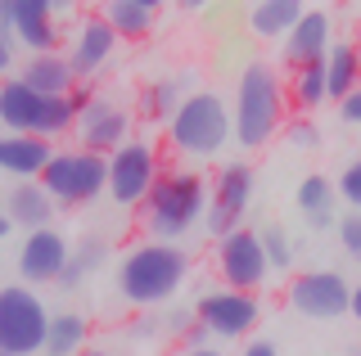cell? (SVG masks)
<instances>
[{"label":"cell","mask_w":361,"mask_h":356,"mask_svg":"<svg viewBox=\"0 0 361 356\" xmlns=\"http://www.w3.org/2000/svg\"><path fill=\"white\" fill-rule=\"evenodd\" d=\"M68 99H73V108H77V117H82V113H86V108H90V104H95V99H99V91H95V82H77V86H73V91H68Z\"/></svg>","instance_id":"cell-34"},{"label":"cell","mask_w":361,"mask_h":356,"mask_svg":"<svg viewBox=\"0 0 361 356\" xmlns=\"http://www.w3.org/2000/svg\"><path fill=\"white\" fill-rule=\"evenodd\" d=\"M348 316L361 320V284H353V307H348Z\"/></svg>","instance_id":"cell-40"},{"label":"cell","mask_w":361,"mask_h":356,"mask_svg":"<svg viewBox=\"0 0 361 356\" xmlns=\"http://www.w3.org/2000/svg\"><path fill=\"white\" fill-rule=\"evenodd\" d=\"M334 46V23L325 9H307V14L293 23V32L280 41V59L289 68H307V63H321Z\"/></svg>","instance_id":"cell-15"},{"label":"cell","mask_w":361,"mask_h":356,"mask_svg":"<svg viewBox=\"0 0 361 356\" xmlns=\"http://www.w3.org/2000/svg\"><path fill=\"white\" fill-rule=\"evenodd\" d=\"M90 348V320L82 311H54L50 333H45V356H82Z\"/></svg>","instance_id":"cell-24"},{"label":"cell","mask_w":361,"mask_h":356,"mask_svg":"<svg viewBox=\"0 0 361 356\" xmlns=\"http://www.w3.org/2000/svg\"><path fill=\"white\" fill-rule=\"evenodd\" d=\"M9 230H14V217H9L5 203H0V239H9Z\"/></svg>","instance_id":"cell-39"},{"label":"cell","mask_w":361,"mask_h":356,"mask_svg":"<svg viewBox=\"0 0 361 356\" xmlns=\"http://www.w3.org/2000/svg\"><path fill=\"white\" fill-rule=\"evenodd\" d=\"M68 258H73V248H68V239L54 226L27 230V235H23V248H18V275H23V284H59Z\"/></svg>","instance_id":"cell-13"},{"label":"cell","mask_w":361,"mask_h":356,"mask_svg":"<svg viewBox=\"0 0 361 356\" xmlns=\"http://www.w3.org/2000/svg\"><path fill=\"white\" fill-rule=\"evenodd\" d=\"M50 5H54V14H73L77 0H50Z\"/></svg>","instance_id":"cell-41"},{"label":"cell","mask_w":361,"mask_h":356,"mask_svg":"<svg viewBox=\"0 0 361 356\" xmlns=\"http://www.w3.org/2000/svg\"><path fill=\"white\" fill-rule=\"evenodd\" d=\"M185 95H195V72H180V77H158L140 91V113L145 122H172L176 108L185 104Z\"/></svg>","instance_id":"cell-22"},{"label":"cell","mask_w":361,"mask_h":356,"mask_svg":"<svg viewBox=\"0 0 361 356\" xmlns=\"http://www.w3.org/2000/svg\"><path fill=\"white\" fill-rule=\"evenodd\" d=\"M14 41L27 54L59 50V14H54L50 0H18L14 5Z\"/></svg>","instance_id":"cell-16"},{"label":"cell","mask_w":361,"mask_h":356,"mask_svg":"<svg viewBox=\"0 0 361 356\" xmlns=\"http://www.w3.org/2000/svg\"><path fill=\"white\" fill-rule=\"evenodd\" d=\"M325 99H330V91H325V59L289 72V104L298 108V113H316Z\"/></svg>","instance_id":"cell-27"},{"label":"cell","mask_w":361,"mask_h":356,"mask_svg":"<svg viewBox=\"0 0 361 356\" xmlns=\"http://www.w3.org/2000/svg\"><path fill=\"white\" fill-rule=\"evenodd\" d=\"M195 325H199V316H195V311H185V307H176V311H167V316H163V333H180V338H185Z\"/></svg>","instance_id":"cell-33"},{"label":"cell","mask_w":361,"mask_h":356,"mask_svg":"<svg viewBox=\"0 0 361 356\" xmlns=\"http://www.w3.org/2000/svg\"><path fill=\"white\" fill-rule=\"evenodd\" d=\"M262 248H267L271 271H289V262H293V243H289V235H285L280 226H267V230H262Z\"/></svg>","instance_id":"cell-29"},{"label":"cell","mask_w":361,"mask_h":356,"mask_svg":"<svg viewBox=\"0 0 361 356\" xmlns=\"http://www.w3.org/2000/svg\"><path fill=\"white\" fill-rule=\"evenodd\" d=\"M285 140H289V149H298V153H312L316 144H321V131H316L307 117H298V122H289V127H285Z\"/></svg>","instance_id":"cell-32"},{"label":"cell","mask_w":361,"mask_h":356,"mask_svg":"<svg viewBox=\"0 0 361 356\" xmlns=\"http://www.w3.org/2000/svg\"><path fill=\"white\" fill-rule=\"evenodd\" d=\"M82 356H109V352H99V348H86V352H82Z\"/></svg>","instance_id":"cell-45"},{"label":"cell","mask_w":361,"mask_h":356,"mask_svg":"<svg viewBox=\"0 0 361 356\" xmlns=\"http://www.w3.org/2000/svg\"><path fill=\"white\" fill-rule=\"evenodd\" d=\"M135 5H145V9H154V14H158V5H163V0H135Z\"/></svg>","instance_id":"cell-44"},{"label":"cell","mask_w":361,"mask_h":356,"mask_svg":"<svg viewBox=\"0 0 361 356\" xmlns=\"http://www.w3.org/2000/svg\"><path fill=\"white\" fill-rule=\"evenodd\" d=\"M190 275V258L185 248L176 243H163V239H145L127 248V258L118 262V293L122 303L131 307H163L176 298V288L185 284Z\"/></svg>","instance_id":"cell-1"},{"label":"cell","mask_w":361,"mask_h":356,"mask_svg":"<svg viewBox=\"0 0 361 356\" xmlns=\"http://www.w3.org/2000/svg\"><path fill=\"white\" fill-rule=\"evenodd\" d=\"M203 5H212V0H180V9H203Z\"/></svg>","instance_id":"cell-43"},{"label":"cell","mask_w":361,"mask_h":356,"mask_svg":"<svg viewBox=\"0 0 361 356\" xmlns=\"http://www.w3.org/2000/svg\"><path fill=\"white\" fill-rule=\"evenodd\" d=\"M9 68H14V46H9V41H0V77H5Z\"/></svg>","instance_id":"cell-38"},{"label":"cell","mask_w":361,"mask_h":356,"mask_svg":"<svg viewBox=\"0 0 361 356\" xmlns=\"http://www.w3.org/2000/svg\"><path fill=\"white\" fill-rule=\"evenodd\" d=\"M163 176V158L149 140H127L118 153H109V198L118 208H140Z\"/></svg>","instance_id":"cell-7"},{"label":"cell","mask_w":361,"mask_h":356,"mask_svg":"<svg viewBox=\"0 0 361 356\" xmlns=\"http://www.w3.org/2000/svg\"><path fill=\"white\" fill-rule=\"evenodd\" d=\"M338 117H343V122H353V127H361V86H357L353 95H343V99H338Z\"/></svg>","instance_id":"cell-35"},{"label":"cell","mask_w":361,"mask_h":356,"mask_svg":"<svg viewBox=\"0 0 361 356\" xmlns=\"http://www.w3.org/2000/svg\"><path fill=\"white\" fill-rule=\"evenodd\" d=\"M131 140V113L118 104V99L99 95L95 104L77 117V149H90V153H118L122 144Z\"/></svg>","instance_id":"cell-12"},{"label":"cell","mask_w":361,"mask_h":356,"mask_svg":"<svg viewBox=\"0 0 361 356\" xmlns=\"http://www.w3.org/2000/svg\"><path fill=\"white\" fill-rule=\"evenodd\" d=\"M45 99L50 95H41V91H32L27 82L9 77V82H0V122H5L14 136H37Z\"/></svg>","instance_id":"cell-17"},{"label":"cell","mask_w":361,"mask_h":356,"mask_svg":"<svg viewBox=\"0 0 361 356\" xmlns=\"http://www.w3.org/2000/svg\"><path fill=\"white\" fill-rule=\"evenodd\" d=\"M131 333H135V338H158V333H163V320H158V316H140Z\"/></svg>","instance_id":"cell-36"},{"label":"cell","mask_w":361,"mask_h":356,"mask_svg":"<svg viewBox=\"0 0 361 356\" xmlns=\"http://www.w3.org/2000/svg\"><path fill=\"white\" fill-rule=\"evenodd\" d=\"M231 140H235V117L217 91L185 95V104L167 122V149L180 158H217Z\"/></svg>","instance_id":"cell-4"},{"label":"cell","mask_w":361,"mask_h":356,"mask_svg":"<svg viewBox=\"0 0 361 356\" xmlns=\"http://www.w3.org/2000/svg\"><path fill=\"white\" fill-rule=\"evenodd\" d=\"M41 185L50 190V198L59 208H82L95 203L99 194L109 190V158L90 149H54L50 167L41 172Z\"/></svg>","instance_id":"cell-5"},{"label":"cell","mask_w":361,"mask_h":356,"mask_svg":"<svg viewBox=\"0 0 361 356\" xmlns=\"http://www.w3.org/2000/svg\"><path fill=\"white\" fill-rule=\"evenodd\" d=\"M18 82H27L41 95H68L77 86V72L68 63V54H27V63L18 68Z\"/></svg>","instance_id":"cell-21"},{"label":"cell","mask_w":361,"mask_h":356,"mask_svg":"<svg viewBox=\"0 0 361 356\" xmlns=\"http://www.w3.org/2000/svg\"><path fill=\"white\" fill-rule=\"evenodd\" d=\"M302 14H307L302 0H253V9H248V32L262 37V41H285Z\"/></svg>","instance_id":"cell-23"},{"label":"cell","mask_w":361,"mask_h":356,"mask_svg":"<svg viewBox=\"0 0 361 356\" xmlns=\"http://www.w3.org/2000/svg\"><path fill=\"white\" fill-rule=\"evenodd\" d=\"M54 311L37 298V288L27 284H5L0 288V352L32 356L45 348Z\"/></svg>","instance_id":"cell-6"},{"label":"cell","mask_w":361,"mask_h":356,"mask_svg":"<svg viewBox=\"0 0 361 356\" xmlns=\"http://www.w3.org/2000/svg\"><path fill=\"white\" fill-rule=\"evenodd\" d=\"M54 158V144L41 136H0V172L18 176V181H41V172Z\"/></svg>","instance_id":"cell-18"},{"label":"cell","mask_w":361,"mask_h":356,"mask_svg":"<svg viewBox=\"0 0 361 356\" xmlns=\"http://www.w3.org/2000/svg\"><path fill=\"white\" fill-rule=\"evenodd\" d=\"M285 95H289L285 82H280V72L271 68L267 59L244 63L240 86H235V104H231L235 144L262 149V144L280 131V122H285Z\"/></svg>","instance_id":"cell-2"},{"label":"cell","mask_w":361,"mask_h":356,"mask_svg":"<svg viewBox=\"0 0 361 356\" xmlns=\"http://www.w3.org/2000/svg\"><path fill=\"white\" fill-rule=\"evenodd\" d=\"M118 41H122V37H118V32H113L99 14L82 18V23H77V32H73V50H68V63H73L77 82H95V77L109 68Z\"/></svg>","instance_id":"cell-14"},{"label":"cell","mask_w":361,"mask_h":356,"mask_svg":"<svg viewBox=\"0 0 361 356\" xmlns=\"http://www.w3.org/2000/svg\"><path fill=\"white\" fill-rule=\"evenodd\" d=\"M99 18H104L122 41H145L154 32V9L135 5V0H104V5H99Z\"/></svg>","instance_id":"cell-26"},{"label":"cell","mask_w":361,"mask_h":356,"mask_svg":"<svg viewBox=\"0 0 361 356\" xmlns=\"http://www.w3.org/2000/svg\"><path fill=\"white\" fill-rule=\"evenodd\" d=\"M361 86V50L353 41H334L330 54H325V91L338 104L343 95H353Z\"/></svg>","instance_id":"cell-25"},{"label":"cell","mask_w":361,"mask_h":356,"mask_svg":"<svg viewBox=\"0 0 361 356\" xmlns=\"http://www.w3.org/2000/svg\"><path fill=\"white\" fill-rule=\"evenodd\" d=\"M293 203H298L302 221H307L312 230H334L338 226V190L330 176H302L298 181V194H293Z\"/></svg>","instance_id":"cell-20"},{"label":"cell","mask_w":361,"mask_h":356,"mask_svg":"<svg viewBox=\"0 0 361 356\" xmlns=\"http://www.w3.org/2000/svg\"><path fill=\"white\" fill-rule=\"evenodd\" d=\"M253 185H257V176H253L248 163H226L217 172V185H212V194H208V217H203L217 239L231 235V230H240L248 203H253Z\"/></svg>","instance_id":"cell-10"},{"label":"cell","mask_w":361,"mask_h":356,"mask_svg":"<svg viewBox=\"0 0 361 356\" xmlns=\"http://www.w3.org/2000/svg\"><path fill=\"white\" fill-rule=\"evenodd\" d=\"M334 230H338V248H343L353 262H361V212H357V208L338 217V226H334Z\"/></svg>","instance_id":"cell-31"},{"label":"cell","mask_w":361,"mask_h":356,"mask_svg":"<svg viewBox=\"0 0 361 356\" xmlns=\"http://www.w3.org/2000/svg\"><path fill=\"white\" fill-rule=\"evenodd\" d=\"M217 271L226 288H244V293H257L271 275L267 248H262V230H231V235L217 239Z\"/></svg>","instance_id":"cell-8"},{"label":"cell","mask_w":361,"mask_h":356,"mask_svg":"<svg viewBox=\"0 0 361 356\" xmlns=\"http://www.w3.org/2000/svg\"><path fill=\"white\" fill-rule=\"evenodd\" d=\"M289 307L302 311L307 320H338L353 307V284L338 271H302L289 284Z\"/></svg>","instance_id":"cell-11"},{"label":"cell","mask_w":361,"mask_h":356,"mask_svg":"<svg viewBox=\"0 0 361 356\" xmlns=\"http://www.w3.org/2000/svg\"><path fill=\"white\" fill-rule=\"evenodd\" d=\"M185 356H221V352H217V348H190Z\"/></svg>","instance_id":"cell-42"},{"label":"cell","mask_w":361,"mask_h":356,"mask_svg":"<svg viewBox=\"0 0 361 356\" xmlns=\"http://www.w3.org/2000/svg\"><path fill=\"white\" fill-rule=\"evenodd\" d=\"M208 185L199 172H163L158 185L149 190V198L140 203V221L154 239L176 243L208 217Z\"/></svg>","instance_id":"cell-3"},{"label":"cell","mask_w":361,"mask_h":356,"mask_svg":"<svg viewBox=\"0 0 361 356\" xmlns=\"http://www.w3.org/2000/svg\"><path fill=\"white\" fill-rule=\"evenodd\" d=\"M240 356H280V352H276V343H267V338H253V343H248V348H244Z\"/></svg>","instance_id":"cell-37"},{"label":"cell","mask_w":361,"mask_h":356,"mask_svg":"<svg viewBox=\"0 0 361 356\" xmlns=\"http://www.w3.org/2000/svg\"><path fill=\"white\" fill-rule=\"evenodd\" d=\"M195 316L212 338H244L262 320V303H257V293H244V288H208L195 303Z\"/></svg>","instance_id":"cell-9"},{"label":"cell","mask_w":361,"mask_h":356,"mask_svg":"<svg viewBox=\"0 0 361 356\" xmlns=\"http://www.w3.org/2000/svg\"><path fill=\"white\" fill-rule=\"evenodd\" d=\"M334 190H338V198H343L348 208H357V212H361V158H353L343 172L334 176Z\"/></svg>","instance_id":"cell-30"},{"label":"cell","mask_w":361,"mask_h":356,"mask_svg":"<svg viewBox=\"0 0 361 356\" xmlns=\"http://www.w3.org/2000/svg\"><path fill=\"white\" fill-rule=\"evenodd\" d=\"M0 356H14V352H0Z\"/></svg>","instance_id":"cell-46"},{"label":"cell","mask_w":361,"mask_h":356,"mask_svg":"<svg viewBox=\"0 0 361 356\" xmlns=\"http://www.w3.org/2000/svg\"><path fill=\"white\" fill-rule=\"evenodd\" d=\"M5 212L14 217V226H23V230H41V226L54 221L59 203L50 198V190H45L41 181H14L9 194H5Z\"/></svg>","instance_id":"cell-19"},{"label":"cell","mask_w":361,"mask_h":356,"mask_svg":"<svg viewBox=\"0 0 361 356\" xmlns=\"http://www.w3.org/2000/svg\"><path fill=\"white\" fill-rule=\"evenodd\" d=\"M104 262H109V239H104V235H86V239L73 248V258H68L63 275H59V288H77L86 275H95Z\"/></svg>","instance_id":"cell-28"}]
</instances>
